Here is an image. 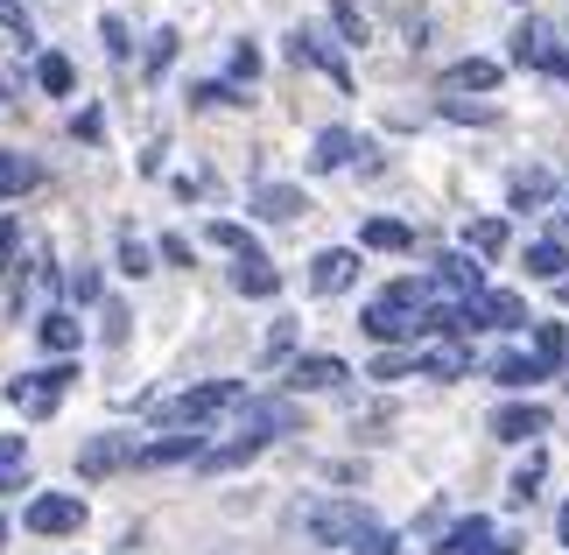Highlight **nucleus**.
Returning a JSON list of instances; mask_svg holds the SVG:
<instances>
[{"label":"nucleus","mask_w":569,"mask_h":555,"mask_svg":"<svg viewBox=\"0 0 569 555\" xmlns=\"http://www.w3.org/2000/svg\"><path fill=\"white\" fill-rule=\"evenodd\" d=\"M429 303H436L429 281H393V288H380V296L359 309V330L380 338V345H408V338L429 330Z\"/></svg>","instance_id":"nucleus-1"},{"label":"nucleus","mask_w":569,"mask_h":555,"mask_svg":"<svg viewBox=\"0 0 569 555\" xmlns=\"http://www.w3.org/2000/svg\"><path fill=\"white\" fill-rule=\"evenodd\" d=\"M366 527H380V521L366 514L359 499H317L310 514H302V535H310L317 548H345V555H352V542L366 535Z\"/></svg>","instance_id":"nucleus-2"},{"label":"nucleus","mask_w":569,"mask_h":555,"mask_svg":"<svg viewBox=\"0 0 569 555\" xmlns=\"http://www.w3.org/2000/svg\"><path fill=\"white\" fill-rule=\"evenodd\" d=\"M71 380H78V366L57 359V366H42V373H21V380H8V402L29 415V422H42V415H57V402L71 394Z\"/></svg>","instance_id":"nucleus-3"},{"label":"nucleus","mask_w":569,"mask_h":555,"mask_svg":"<svg viewBox=\"0 0 569 555\" xmlns=\"http://www.w3.org/2000/svg\"><path fill=\"white\" fill-rule=\"evenodd\" d=\"M226 408H239V380H204V387L177 394V402H162V422L169 429H197V422H211Z\"/></svg>","instance_id":"nucleus-4"},{"label":"nucleus","mask_w":569,"mask_h":555,"mask_svg":"<svg viewBox=\"0 0 569 555\" xmlns=\"http://www.w3.org/2000/svg\"><path fill=\"white\" fill-rule=\"evenodd\" d=\"M21 527H29V535H78V527H84V499L78 493H42V499H29Z\"/></svg>","instance_id":"nucleus-5"},{"label":"nucleus","mask_w":569,"mask_h":555,"mask_svg":"<svg viewBox=\"0 0 569 555\" xmlns=\"http://www.w3.org/2000/svg\"><path fill=\"white\" fill-rule=\"evenodd\" d=\"M429 288H436V296H457V303H478V296H486V268H478L471 247L465 254H443V260H436V275H429Z\"/></svg>","instance_id":"nucleus-6"},{"label":"nucleus","mask_w":569,"mask_h":555,"mask_svg":"<svg viewBox=\"0 0 569 555\" xmlns=\"http://www.w3.org/2000/svg\"><path fill=\"white\" fill-rule=\"evenodd\" d=\"M352 380V366L338 359V351H302V359H289V387L296 394H331Z\"/></svg>","instance_id":"nucleus-7"},{"label":"nucleus","mask_w":569,"mask_h":555,"mask_svg":"<svg viewBox=\"0 0 569 555\" xmlns=\"http://www.w3.org/2000/svg\"><path fill=\"white\" fill-rule=\"evenodd\" d=\"M492 436H499V443H535V436H549V408H541V402H499V408H492Z\"/></svg>","instance_id":"nucleus-8"},{"label":"nucleus","mask_w":569,"mask_h":555,"mask_svg":"<svg viewBox=\"0 0 569 555\" xmlns=\"http://www.w3.org/2000/svg\"><path fill=\"white\" fill-rule=\"evenodd\" d=\"M352 281H359V247H323L310 260V288H317V296H345Z\"/></svg>","instance_id":"nucleus-9"},{"label":"nucleus","mask_w":569,"mask_h":555,"mask_svg":"<svg viewBox=\"0 0 569 555\" xmlns=\"http://www.w3.org/2000/svg\"><path fill=\"white\" fill-rule=\"evenodd\" d=\"M289 57H296V63H317V71L331 78L338 92H352V71H345V57H338V50H331V42H323L317 29H296V36H289Z\"/></svg>","instance_id":"nucleus-10"},{"label":"nucleus","mask_w":569,"mask_h":555,"mask_svg":"<svg viewBox=\"0 0 569 555\" xmlns=\"http://www.w3.org/2000/svg\"><path fill=\"white\" fill-rule=\"evenodd\" d=\"M120 464H141V450H134L127 436H92V443L78 450V472H84V478H106V472H120Z\"/></svg>","instance_id":"nucleus-11"},{"label":"nucleus","mask_w":569,"mask_h":555,"mask_svg":"<svg viewBox=\"0 0 569 555\" xmlns=\"http://www.w3.org/2000/svg\"><path fill=\"white\" fill-rule=\"evenodd\" d=\"M232 288H239V296H253V303H268V296H281V275L268 268V254H239L232 260Z\"/></svg>","instance_id":"nucleus-12"},{"label":"nucleus","mask_w":569,"mask_h":555,"mask_svg":"<svg viewBox=\"0 0 569 555\" xmlns=\"http://www.w3.org/2000/svg\"><path fill=\"white\" fill-rule=\"evenodd\" d=\"M352 155H366L352 127H323V135H317V148H310V169H317V176H331V169H345V162H352Z\"/></svg>","instance_id":"nucleus-13"},{"label":"nucleus","mask_w":569,"mask_h":555,"mask_svg":"<svg viewBox=\"0 0 569 555\" xmlns=\"http://www.w3.org/2000/svg\"><path fill=\"white\" fill-rule=\"evenodd\" d=\"M310 205H302L296 184H260L253 190V218H268V226H289V218H302Z\"/></svg>","instance_id":"nucleus-14"},{"label":"nucleus","mask_w":569,"mask_h":555,"mask_svg":"<svg viewBox=\"0 0 569 555\" xmlns=\"http://www.w3.org/2000/svg\"><path fill=\"white\" fill-rule=\"evenodd\" d=\"M492 380L520 394V387H541V380H549V366H541L535 351H492Z\"/></svg>","instance_id":"nucleus-15"},{"label":"nucleus","mask_w":569,"mask_h":555,"mask_svg":"<svg viewBox=\"0 0 569 555\" xmlns=\"http://www.w3.org/2000/svg\"><path fill=\"white\" fill-rule=\"evenodd\" d=\"M471 309H478V330H486V324H492V330H513V324H528V303H520L513 288H486V296H478Z\"/></svg>","instance_id":"nucleus-16"},{"label":"nucleus","mask_w":569,"mask_h":555,"mask_svg":"<svg viewBox=\"0 0 569 555\" xmlns=\"http://www.w3.org/2000/svg\"><path fill=\"white\" fill-rule=\"evenodd\" d=\"M36 338H42V351H57V359H71V351L84 345V330H78V317H71V309H50V317L36 324Z\"/></svg>","instance_id":"nucleus-17"},{"label":"nucleus","mask_w":569,"mask_h":555,"mask_svg":"<svg viewBox=\"0 0 569 555\" xmlns=\"http://www.w3.org/2000/svg\"><path fill=\"white\" fill-rule=\"evenodd\" d=\"M450 92H499V63L492 57H465V63H450Z\"/></svg>","instance_id":"nucleus-18"},{"label":"nucleus","mask_w":569,"mask_h":555,"mask_svg":"<svg viewBox=\"0 0 569 555\" xmlns=\"http://www.w3.org/2000/svg\"><path fill=\"white\" fill-rule=\"evenodd\" d=\"M520 260H528V275H535V281H562V275H569V247H562L556 232H549V239H535V247L520 254Z\"/></svg>","instance_id":"nucleus-19"},{"label":"nucleus","mask_w":569,"mask_h":555,"mask_svg":"<svg viewBox=\"0 0 569 555\" xmlns=\"http://www.w3.org/2000/svg\"><path fill=\"white\" fill-rule=\"evenodd\" d=\"M42 184V162H29V155H14V148H0V197H21V190H36Z\"/></svg>","instance_id":"nucleus-20"},{"label":"nucleus","mask_w":569,"mask_h":555,"mask_svg":"<svg viewBox=\"0 0 569 555\" xmlns=\"http://www.w3.org/2000/svg\"><path fill=\"white\" fill-rule=\"evenodd\" d=\"M492 535H499V527H492L486 514H471V521H457L450 535H443V555H478V548H486Z\"/></svg>","instance_id":"nucleus-21"},{"label":"nucleus","mask_w":569,"mask_h":555,"mask_svg":"<svg viewBox=\"0 0 569 555\" xmlns=\"http://www.w3.org/2000/svg\"><path fill=\"white\" fill-rule=\"evenodd\" d=\"M359 247H373V254H401V247H415V232L401 226V218H366Z\"/></svg>","instance_id":"nucleus-22"},{"label":"nucleus","mask_w":569,"mask_h":555,"mask_svg":"<svg viewBox=\"0 0 569 555\" xmlns=\"http://www.w3.org/2000/svg\"><path fill=\"white\" fill-rule=\"evenodd\" d=\"M36 85H42V92H50V99H63V92H71V85H78L71 57H63V50H42V57H36Z\"/></svg>","instance_id":"nucleus-23"},{"label":"nucleus","mask_w":569,"mask_h":555,"mask_svg":"<svg viewBox=\"0 0 569 555\" xmlns=\"http://www.w3.org/2000/svg\"><path fill=\"white\" fill-rule=\"evenodd\" d=\"M183 457H204V436H162V443H141V464H183Z\"/></svg>","instance_id":"nucleus-24"},{"label":"nucleus","mask_w":569,"mask_h":555,"mask_svg":"<svg viewBox=\"0 0 569 555\" xmlns=\"http://www.w3.org/2000/svg\"><path fill=\"white\" fill-rule=\"evenodd\" d=\"M422 373H429V380H465V373H471V351L465 345H436V351H422Z\"/></svg>","instance_id":"nucleus-25"},{"label":"nucleus","mask_w":569,"mask_h":555,"mask_svg":"<svg viewBox=\"0 0 569 555\" xmlns=\"http://www.w3.org/2000/svg\"><path fill=\"white\" fill-rule=\"evenodd\" d=\"M331 21H338V36L352 42V50H366V42H373V21H366L359 0H331Z\"/></svg>","instance_id":"nucleus-26"},{"label":"nucleus","mask_w":569,"mask_h":555,"mask_svg":"<svg viewBox=\"0 0 569 555\" xmlns=\"http://www.w3.org/2000/svg\"><path fill=\"white\" fill-rule=\"evenodd\" d=\"M541 478H549V457L528 450V457H520V472H513V485H507V499H513V506H528V499L541 493Z\"/></svg>","instance_id":"nucleus-27"},{"label":"nucleus","mask_w":569,"mask_h":555,"mask_svg":"<svg viewBox=\"0 0 569 555\" xmlns=\"http://www.w3.org/2000/svg\"><path fill=\"white\" fill-rule=\"evenodd\" d=\"M507 239H513V232H507V218H478V226L465 232V247H471L478 260H492V254H507Z\"/></svg>","instance_id":"nucleus-28"},{"label":"nucleus","mask_w":569,"mask_h":555,"mask_svg":"<svg viewBox=\"0 0 569 555\" xmlns=\"http://www.w3.org/2000/svg\"><path fill=\"white\" fill-rule=\"evenodd\" d=\"M513 63H535V71L549 63V29H541V21H520L513 29Z\"/></svg>","instance_id":"nucleus-29"},{"label":"nucleus","mask_w":569,"mask_h":555,"mask_svg":"<svg viewBox=\"0 0 569 555\" xmlns=\"http://www.w3.org/2000/svg\"><path fill=\"white\" fill-rule=\"evenodd\" d=\"M549 197H556V184L541 169H520L513 176V211H535V205H549Z\"/></svg>","instance_id":"nucleus-30"},{"label":"nucleus","mask_w":569,"mask_h":555,"mask_svg":"<svg viewBox=\"0 0 569 555\" xmlns=\"http://www.w3.org/2000/svg\"><path fill=\"white\" fill-rule=\"evenodd\" d=\"M21 472H29V443H21V436H0V493H14Z\"/></svg>","instance_id":"nucleus-31"},{"label":"nucleus","mask_w":569,"mask_h":555,"mask_svg":"<svg viewBox=\"0 0 569 555\" xmlns=\"http://www.w3.org/2000/svg\"><path fill=\"white\" fill-rule=\"evenodd\" d=\"M120 275H156V247H148V239H134V232H120Z\"/></svg>","instance_id":"nucleus-32"},{"label":"nucleus","mask_w":569,"mask_h":555,"mask_svg":"<svg viewBox=\"0 0 569 555\" xmlns=\"http://www.w3.org/2000/svg\"><path fill=\"white\" fill-rule=\"evenodd\" d=\"M562 351H569V330H562V324H541V330H535V359L556 373V366H562Z\"/></svg>","instance_id":"nucleus-33"},{"label":"nucleus","mask_w":569,"mask_h":555,"mask_svg":"<svg viewBox=\"0 0 569 555\" xmlns=\"http://www.w3.org/2000/svg\"><path fill=\"white\" fill-rule=\"evenodd\" d=\"M190 99H197V106H247V92H239V85H226V78L190 85Z\"/></svg>","instance_id":"nucleus-34"},{"label":"nucleus","mask_w":569,"mask_h":555,"mask_svg":"<svg viewBox=\"0 0 569 555\" xmlns=\"http://www.w3.org/2000/svg\"><path fill=\"white\" fill-rule=\"evenodd\" d=\"M443 120H465V127H492L499 106H471V99H443Z\"/></svg>","instance_id":"nucleus-35"},{"label":"nucleus","mask_w":569,"mask_h":555,"mask_svg":"<svg viewBox=\"0 0 569 555\" xmlns=\"http://www.w3.org/2000/svg\"><path fill=\"white\" fill-rule=\"evenodd\" d=\"M352 555H401V535H393V527H366L352 542Z\"/></svg>","instance_id":"nucleus-36"},{"label":"nucleus","mask_w":569,"mask_h":555,"mask_svg":"<svg viewBox=\"0 0 569 555\" xmlns=\"http://www.w3.org/2000/svg\"><path fill=\"white\" fill-rule=\"evenodd\" d=\"M211 247H226V254H253V239H247V226L218 218V226H211Z\"/></svg>","instance_id":"nucleus-37"},{"label":"nucleus","mask_w":569,"mask_h":555,"mask_svg":"<svg viewBox=\"0 0 569 555\" xmlns=\"http://www.w3.org/2000/svg\"><path fill=\"white\" fill-rule=\"evenodd\" d=\"M401 373H422V359H408V351H380L373 359V380H401Z\"/></svg>","instance_id":"nucleus-38"},{"label":"nucleus","mask_w":569,"mask_h":555,"mask_svg":"<svg viewBox=\"0 0 569 555\" xmlns=\"http://www.w3.org/2000/svg\"><path fill=\"white\" fill-rule=\"evenodd\" d=\"M0 29H14L21 42H36V21H29V8H21V0H0Z\"/></svg>","instance_id":"nucleus-39"},{"label":"nucleus","mask_w":569,"mask_h":555,"mask_svg":"<svg viewBox=\"0 0 569 555\" xmlns=\"http://www.w3.org/2000/svg\"><path fill=\"white\" fill-rule=\"evenodd\" d=\"M177 63V29H156V42H148V71H169Z\"/></svg>","instance_id":"nucleus-40"},{"label":"nucleus","mask_w":569,"mask_h":555,"mask_svg":"<svg viewBox=\"0 0 569 555\" xmlns=\"http://www.w3.org/2000/svg\"><path fill=\"white\" fill-rule=\"evenodd\" d=\"M99 36H106V57H120V63H127V50H134V42H127V21H120V14H106V21H99Z\"/></svg>","instance_id":"nucleus-41"},{"label":"nucleus","mask_w":569,"mask_h":555,"mask_svg":"<svg viewBox=\"0 0 569 555\" xmlns=\"http://www.w3.org/2000/svg\"><path fill=\"white\" fill-rule=\"evenodd\" d=\"M232 78H239V85L260 78V50H253V42H239V50H232Z\"/></svg>","instance_id":"nucleus-42"},{"label":"nucleus","mask_w":569,"mask_h":555,"mask_svg":"<svg viewBox=\"0 0 569 555\" xmlns=\"http://www.w3.org/2000/svg\"><path fill=\"white\" fill-rule=\"evenodd\" d=\"M71 303H99V268H78L71 275Z\"/></svg>","instance_id":"nucleus-43"},{"label":"nucleus","mask_w":569,"mask_h":555,"mask_svg":"<svg viewBox=\"0 0 569 555\" xmlns=\"http://www.w3.org/2000/svg\"><path fill=\"white\" fill-rule=\"evenodd\" d=\"M289 351H296V324H274V338H268V366H274V359H289Z\"/></svg>","instance_id":"nucleus-44"},{"label":"nucleus","mask_w":569,"mask_h":555,"mask_svg":"<svg viewBox=\"0 0 569 555\" xmlns=\"http://www.w3.org/2000/svg\"><path fill=\"white\" fill-rule=\"evenodd\" d=\"M14 247H21V218H0V268L14 260Z\"/></svg>","instance_id":"nucleus-45"},{"label":"nucleus","mask_w":569,"mask_h":555,"mask_svg":"<svg viewBox=\"0 0 569 555\" xmlns=\"http://www.w3.org/2000/svg\"><path fill=\"white\" fill-rule=\"evenodd\" d=\"M120 338H127V309L106 303V345H120Z\"/></svg>","instance_id":"nucleus-46"},{"label":"nucleus","mask_w":569,"mask_h":555,"mask_svg":"<svg viewBox=\"0 0 569 555\" xmlns=\"http://www.w3.org/2000/svg\"><path fill=\"white\" fill-rule=\"evenodd\" d=\"M513 548H520V535H492V542L478 548V555H513Z\"/></svg>","instance_id":"nucleus-47"},{"label":"nucleus","mask_w":569,"mask_h":555,"mask_svg":"<svg viewBox=\"0 0 569 555\" xmlns=\"http://www.w3.org/2000/svg\"><path fill=\"white\" fill-rule=\"evenodd\" d=\"M549 78H569V50H549V63H541Z\"/></svg>","instance_id":"nucleus-48"},{"label":"nucleus","mask_w":569,"mask_h":555,"mask_svg":"<svg viewBox=\"0 0 569 555\" xmlns=\"http://www.w3.org/2000/svg\"><path fill=\"white\" fill-rule=\"evenodd\" d=\"M556 542H562V548H569V499H562V506H556Z\"/></svg>","instance_id":"nucleus-49"},{"label":"nucleus","mask_w":569,"mask_h":555,"mask_svg":"<svg viewBox=\"0 0 569 555\" xmlns=\"http://www.w3.org/2000/svg\"><path fill=\"white\" fill-rule=\"evenodd\" d=\"M0 548H8V521H0Z\"/></svg>","instance_id":"nucleus-50"},{"label":"nucleus","mask_w":569,"mask_h":555,"mask_svg":"<svg viewBox=\"0 0 569 555\" xmlns=\"http://www.w3.org/2000/svg\"><path fill=\"white\" fill-rule=\"evenodd\" d=\"M0 99H8V78H0Z\"/></svg>","instance_id":"nucleus-51"},{"label":"nucleus","mask_w":569,"mask_h":555,"mask_svg":"<svg viewBox=\"0 0 569 555\" xmlns=\"http://www.w3.org/2000/svg\"><path fill=\"white\" fill-rule=\"evenodd\" d=\"M513 8H528V0H513Z\"/></svg>","instance_id":"nucleus-52"}]
</instances>
